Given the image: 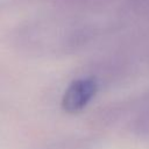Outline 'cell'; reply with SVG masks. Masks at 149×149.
Listing matches in <instances>:
<instances>
[{
  "instance_id": "obj_1",
  "label": "cell",
  "mask_w": 149,
  "mask_h": 149,
  "mask_svg": "<svg viewBox=\"0 0 149 149\" xmlns=\"http://www.w3.org/2000/svg\"><path fill=\"white\" fill-rule=\"evenodd\" d=\"M98 91L95 78H81L74 80L62 98V108L70 114L80 112L93 99Z\"/></svg>"
}]
</instances>
